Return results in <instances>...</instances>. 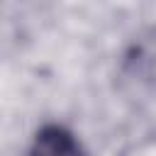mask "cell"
<instances>
[{
	"instance_id": "obj_1",
	"label": "cell",
	"mask_w": 156,
	"mask_h": 156,
	"mask_svg": "<svg viewBox=\"0 0 156 156\" xmlns=\"http://www.w3.org/2000/svg\"><path fill=\"white\" fill-rule=\"evenodd\" d=\"M27 156H88L80 139L63 124L49 122L37 129Z\"/></svg>"
}]
</instances>
